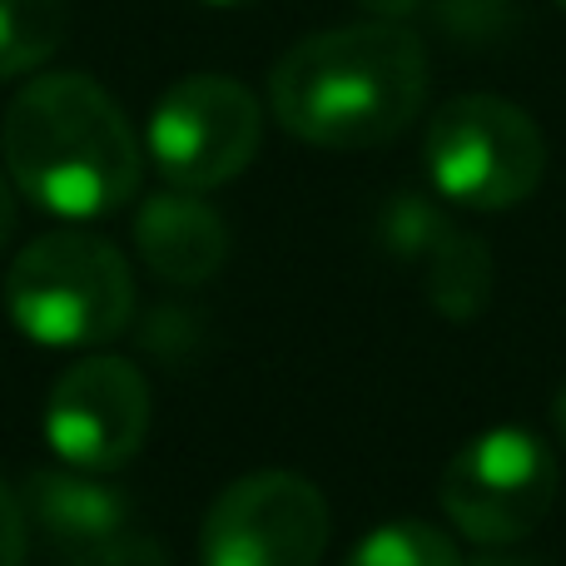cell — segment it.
I'll list each match as a JSON object with an SVG mask.
<instances>
[{
    "mask_svg": "<svg viewBox=\"0 0 566 566\" xmlns=\"http://www.w3.org/2000/svg\"><path fill=\"white\" fill-rule=\"evenodd\" d=\"M442 10H448V25L458 30V40H497L512 25L507 0H442Z\"/></svg>",
    "mask_w": 566,
    "mask_h": 566,
    "instance_id": "cell-14",
    "label": "cell"
},
{
    "mask_svg": "<svg viewBox=\"0 0 566 566\" xmlns=\"http://www.w3.org/2000/svg\"><path fill=\"white\" fill-rule=\"evenodd\" d=\"M70 30L65 0H0V80L40 70Z\"/></svg>",
    "mask_w": 566,
    "mask_h": 566,
    "instance_id": "cell-12",
    "label": "cell"
},
{
    "mask_svg": "<svg viewBox=\"0 0 566 566\" xmlns=\"http://www.w3.org/2000/svg\"><path fill=\"white\" fill-rule=\"evenodd\" d=\"M6 308L40 348H99L119 338L135 313V274L109 239L55 229L15 254Z\"/></svg>",
    "mask_w": 566,
    "mask_h": 566,
    "instance_id": "cell-3",
    "label": "cell"
},
{
    "mask_svg": "<svg viewBox=\"0 0 566 566\" xmlns=\"http://www.w3.org/2000/svg\"><path fill=\"white\" fill-rule=\"evenodd\" d=\"M205 6H219V10H234V6H254V0H205Z\"/></svg>",
    "mask_w": 566,
    "mask_h": 566,
    "instance_id": "cell-20",
    "label": "cell"
},
{
    "mask_svg": "<svg viewBox=\"0 0 566 566\" xmlns=\"http://www.w3.org/2000/svg\"><path fill=\"white\" fill-rule=\"evenodd\" d=\"M10 234H15V185H10V175L0 169V254H6Z\"/></svg>",
    "mask_w": 566,
    "mask_h": 566,
    "instance_id": "cell-16",
    "label": "cell"
},
{
    "mask_svg": "<svg viewBox=\"0 0 566 566\" xmlns=\"http://www.w3.org/2000/svg\"><path fill=\"white\" fill-rule=\"evenodd\" d=\"M20 507L65 566H159L139 532L135 502L95 472H30Z\"/></svg>",
    "mask_w": 566,
    "mask_h": 566,
    "instance_id": "cell-9",
    "label": "cell"
},
{
    "mask_svg": "<svg viewBox=\"0 0 566 566\" xmlns=\"http://www.w3.org/2000/svg\"><path fill=\"white\" fill-rule=\"evenodd\" d=\"M363 10H368L373 20H402V15H412L418 6H428V0H358Z\"/></svg>",
    "mask_w": 566,
    "mask_h": 566,
    "instance_id": "cell-17",
    "label": "cell"
},
{
    "mask_svg": "<svg viewBox=\"0 0 566 566\" xmlns=\"http://www.w3.org/2000/svg\"><path fill=\"white\" fill-rule=\"evenodd\" d=\"M468 566H527V562H512V557H478V562H468Z\"/></svg>",
    "mask_w": 566,
    "mask_h": 566,
    "instance_id": "cell-19",
    "label": "cell"
},
{
    "mask_svg": "<svg viewBox=\"0 0 566 566\" xmlns=\"http://www.w3.org/2000/svg\"><path fill=\"white\" fill-rule=\"evenodd\" d=\"M328 497L303 472H249L229 482L205 512V566H318L328 552Z\"/></svg>",
    "mask_w": 566,
    "mask_h": 566,
    "instance_id": "cell-7",
    "label": "cell"
},
{
    "mask_svg": "<svg viewBox=\"0 0 566 566\" xmlns=\"http://www.w3.org/2000/svg\"><path fill=\"white\" fill-rule=\"evenodd\" d=\"M25 547H30V522L20 497L0 482V566H25Z\"/></svg>",
    "mask_w": 566,
    "mask_h": 566,
    "instance_id": "cell-15",
    "label": "cell"
},
{
    "mask_svg": "<svg viewBox=\"0 0 566 566\" xmlns=\"http://www.w3.org/2000/svg\"><path fill=\"white\" fill-rule=\"evenodd\" d=\"M145 145L169 189L209 195L254 165L264 109L254 90L229 75H185L159 95Z\"/></svg>",
    "mask_w": 566,
    "mask_h": 566,
    "instance_id": "cell-6",
    "label": "cell"
},
{
    "mask_svg": "<svg viewBox=\"0 0 566 566\" xmlns=\"http://www.w3.org/2000/svg\"><path fill=\"white\" fill-rule=\"evenodd\" d=\"M552 428H557V438L566 448V378H562V388L552 392Z\"/></svg>",
    "mask_w": 566,
    "mask_h": 566,
    "instance_id": "cell-18",
    "label": "cell"
},
{
    "mask_svg": "<svg viewBox=\"0 0 566 566\" xmlns=\"http://www.w3.org/2000/svg\"><path fill=\"white\" fill-rule=\"evenodd\" d=\"M135 249L155 279L175 283V289H195L224 269L229 224L209 199L189 195V189H169V195H149L139 205Z\"/></svg>",
    "mask_w": 566,
    "mask_h": 566,
    "instance_id": "cell-10",
    "label": "cell"
},
{
    "mask_svg": "<svg viewBox=\"0 0 566 566\" xmlns=\"http://www.w3.org/2000/svg\"><path fill=\"white\" fill-rule=\"evenodd\" d=\"M6 175L30 205L60 219H105L139 195L145 155L125 109L90 75H40L0 119Z\"/></svg>",
    "mask_w": 566,
    "mask_h": 566,
    "instance_id": "cell-2",
    "label": "cell"
},
{
    "mask_svg": "<svg viewBox=\"0 0 566 566\" xmlns=\"http://www.w3.org/2000/svg\"><path fill=\"white\" fill-rule=\"evenodd\" d=\"M438 497L468 542L517 547L557 502V458L527 428H488L452 452Z\"/></svg>",
    "mask_w": 566,
    "mask_h": 566,
    "instance_id": "cell-5",
    "label": "cell"
},
{
    "mask_svg": "<svg viewBox=\"0 0 566 566\" xmlns=\"http://www.w3.org/2000/svg\"><path fill=\"white\" fill-rule=\"evenodd\" d=\"M343 566H468L458 552V542L448 532H438L432 522L402 517V522H382L373 527L358 547L348 552Z\"/></svg>",
    "mask_w": 566,
    "mask_h": 566,
    "instance_id": "cell-13",
    "label": "cell"
},
{
    "mask_svg": "<svg viewBox=\"0 0 566 566\" xmlns=\"http://www.w3.org/2000/svg\"><path fill=\"white\" fill-rule=\"evenodd\" d=\"M557 6H562V10H566V0H557Z\"/></svg>",
    "mask_w": 566,
    "mask_h": 566,
    "instance_id": "cell-21",
    "label": "cell"
},
{
    "mask_svg": "<svg viewBox=\"0 0 566 566\" xmlns=\"http://www.w3.org/2000/svg\"><path fill=\"white\" fill-rule=\"evenodd\" d=\"M422 289H428V303L452 323H468L488 308L492 298V249L482 244L478 234L448 224L418 259Z\"/></svg>",
    "mask_w": 566,
    "mask_h": 566,
    "instance_id": "cell-11",
    "label": "cell"
},
{
    "mask_svg": "<svg viewBox=\"0 0 566 566\" xmlns=\"http://www.w3.org/2000/svg\"><path fill=\"white\" fill-rule=\"evenodd\" d=\"M432 189L458 209L497 214L537 195L547 139L537 119L502 95H458L432 115L422 139Z\"/></svg>",
    "mask_w": 566,
    "mask_h": 566,
    "instance_id": "cell-4",
    "label": "cell"
},
{
    "mask_svg": "<svg viewBox=\"0 0 566 566\" xmlns=\"http://www.w3.org/2000/svg\"><path fill=\"white\" fill-rule=\"evenodd\" d=\"M428 99V50L398 20L318 30L274 65L269 109L313 149L392 145Z\"/></svg>",
    "mask_w": 566,
    "mask_h": 566,
    "instance_id": "cell-1",
    "label": "cell"
},
{
    "mask_svg": "<svg viewBox=\"0 0 566 566\" xmlns=\"http://www.w3.org/2000/svg\"><path fill=\"white\" fill-rule=\"evenodd\" d=\"M149 382L129 358L90 353L70 363L45 398V442L75 472H115L149 438Z\"/></svg>",
    "mask_w": 566,
    "mask_h": 566,
    "instance_id": "cell-8",
    "label": "cell"
}]
</instances>
